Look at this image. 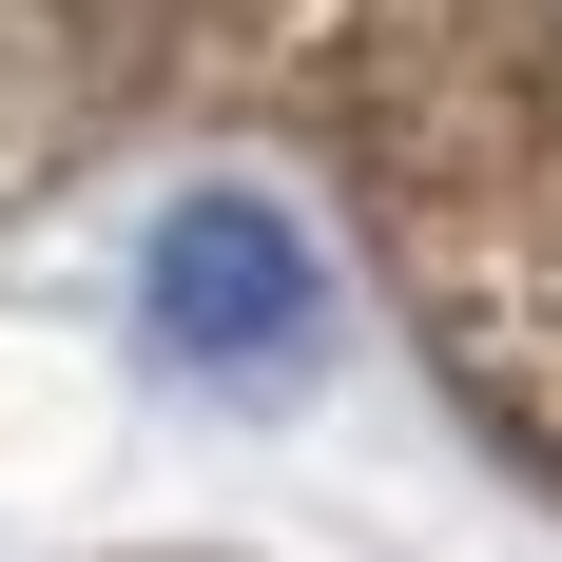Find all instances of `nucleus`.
Instances as JSON below:
<instances>
[{"instance_id":"f257e3e1","label":"nucleus","mask_w":562,"mask_h":562,"mask_svg":"<svg viewBox=\"0 0 562 562\" xmlns=\"http://www.w3.org/2000/svg\"><path fill=\"white\" fill-rule=\"evenodd\" d=\"M156 330H175V349H214V369H252V349L311 330V272H291V233L252 214V194L175 214V252H156Z\"/></svg>"}]
</instances>
